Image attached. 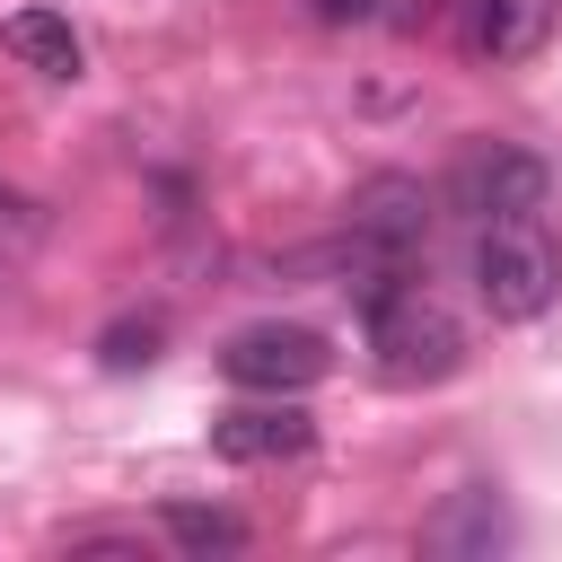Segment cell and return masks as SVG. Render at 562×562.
Instances as JSON below:
<instances>
[{
  "mask_svg": "<svg viewBox=\"0 0 562 562\" xmlns=\"http://www.w3.org/2000/svg\"><path fill=\"white\" fill-rule=\"evenodd\" d=\"M553 26V0H457V44L483 61H518L536 53Z\"/></svg>",
  "mask_w": 562,
  "mask_h": 562,
  "instance_id": "6",
  "label": "cell"
},
{
  "mask_svg": "<svg viewBox=\"0 0 562 562\" xmlns=\"http://www.w3.org/2000/svg\"><path fill=\"white\" fill-rule=\"evenodd\" d=\"M211 448H220L228 465H281V457H307V448H316V422H307L290 395H272V404L220 413V422H211Z\"/></svg>",
  "mask_w": 562,
  "mask_h": 562,
  "instance_id": "5",
  "label": "cell"
},
{
  "mask_svg": "<svg viewBox=\"0 0 562 562\" xmlns=\"http://www.w3.org/2000/svg\"><path fill=\"white\" fill-rule=\"evenodd\" d=\"M325 26H351V18H378V0H307Z\"/></svg>",
  "mask_w": 562,
  "mask_h": 562,
  "instance_id": "11",
  "label": "cell"
},
{
  "mask_svg": "<svg viewBox=\"0 0 562 562\" xmlns=\"http://www.w3.org/2000/svg\"><path fill=\"white\" fill-rule=\"evenodd\" d=\"M149 342H158V316H140V325H114V334H105V369H132V360H149Z\"/></svg>",
  "mask_w": 562,
  "mask_h": 562,
  "instance_id": "10",
  "label": "cell"
},
{
  "mask_svg": "<svg viewBox=\"0 0 562 562\" xmlns=\"http://www.w3.org/2000/svg\"><path fill=\"white\" fill-rule=\"evenodd\" d=\"M360 307H369V360H378L386 386H439V378H457L465 325H457L430 290L395 281V290H378V299H360Z\"/></svg>",
  "mask_w": 562,
  "mask_h": 562,
  "instance_id": "1",
  "label": "cell"
},
{
  "mask_svg": "<svg viewBox=\"0 0 562 562\" xmlns=\"http://www.w3.org/2000/svg\"><path fill=\"white\" fill-rule=\"evenodd\" d=\"M474 299H483L501 325H527V316H544V307L562 299V255H553V237L536 228V211L474 228Z\"/></svg>",
  "mask_w": 562,
  "mask_h": 562,
  "instance_id": "2",
  "label": "cell"
},
{
  "mask_svg": "<svg viewBox=\"0 0 562 562\" xmlns=\"http://www.w3.org/2000/svg\"><path fill=\"white\" fill-rule=\"evenodd\" d=\"M544 158L536 149H509V140H492V149H465L457 158V176H448V202L483 228V220H527V211H544Z\"/></svg>",
  "mask_w": 562,
  "mask_h": 562,
  "instance_id": "3",
  "label": "cell"
},
{
  "mask_svg": "<svg viewBox=\"0 0 562 562\" xmlns=\"http://www.w3.org/2000/svg\"><path fill=\"white\" fill-rule=\"evenodd\" d=\"M220 369L246 395H299V386L325 378V334H307V325H246V334H228Z\"/></svg>",
  "mask_w": 562,
  "mask_h": 562,
  "instance_id": "4",
  "label": "cell"
},
{
  "mask_svg": "<svg viewBox=\"0 0 562 562\" xmlns=\"http://www.w3.org/2000/svg\"><path fill=\"white\" fill-rule=\"evenodd\" d=\"M0 44H9L26 70H44V79H79V70H88V44H79V26H70L61 9H9Z\"/></svg>",
  "mask_w": 562,
  "mask_h": 562,
  "instance_id": "7",
  "label": "cell"
},
{
  "mask_svg": "<svg viewBox=\"0 0 562 562\" xmlns=\"http://www.w3.org/2000/svg\"><path fill=\"white\" fill-rule=\"evenodd\" d=\"M422 544H430V553H501V544H509V518H501V501L474 483V492H457L448 518H430Z\"/></svg>",
  "mask_w": 562,
  "mask_h": 562,
  "instance_id": "8",
  "label": "cell"
},
{
  "mask_svg": "<svg viewBox=\"0 0 562 562\" xmlns=\"http://www.w3.org/2000/svg\"><path fill=\"white\" fill-rule=\"evenodd\" d=\"M167 544H184V553H237L246 544V527L228 518V509H193V501H167Z\"/></svg>",
  "mask_w": 562,
  "mask_h": 562,
  "instance_id": "9",
  "label": "cell"
}]
</instances>
